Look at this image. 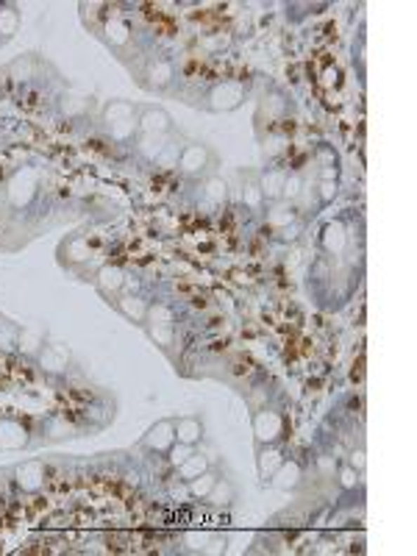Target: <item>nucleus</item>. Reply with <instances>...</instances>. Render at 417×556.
Wrapping results in <instances>:
<instances>
[{
  "mask_svg": "<svg viewBox=\"0 0 417 556\" xmlns=\"http://www.w3.org/2000/svg\"><path fill=\"white\" fill-rule=\"evenodd\" d=\"M137 106H131L128 100H112L106 109H103V123L112 134V140L117 142H126L134 137L137 128Z\"/></svg>",
  "mask_w": 417,
  "mask_h": 556,
  "instance_id": "1",
  "label": "nucleus"
},
{
  "mask_svg": "<svg viewBox=\"0 0 417 556\" xmlns=\"http://www.w3.org/2000/svg\"><path fill=\"white\" fill-rule=\"evenodd\" d=\"M245 100V86L242 81H220L208 92V109L211 111H234Z\"/></svg>",
  "mask_w": 417,
  "mask_h": 556,
  "instance_id": "2",
  "label": "nucleus"
},
{
  "mask_svg": "<svg viewBox=\"0 0 417 556\" xmlns=\"http://www.w3.org/2000/svg\"><path fill=\"white\" fill-rule=\"evenodd\" d=\"M37 181H39L37 178V170H31V167L17 170L11 175V181H8V203L17 206V209L28 206L37 198Z\"/></svg>",
  "mask_w": 417,
  "mask_h": 556,
  "instance_id": "3",
  "label": "nucleus"
},
{
  "mask_svg": "<svg viewBox=\"0 0 417 556\" xmlns=\"http://www.w3.org/2000/svg\"><path fill=\"white\" fill-rule=\"evenodd\" d=\"M284 434V417L276 409H259L253 414V437L256 445H267V442H278Z\"/></svg>",
  "mask_w": 417,
  "mask_h": 556,
  "instance_id": "4",
  "label": "nucleus"
},
{
  "mask_svg": "<svg viewBox=\"0 0 417 556\" xmlns=\"http://www.w3.org/2000/svg\"><path fill=\"white\" fill-rule=\"evenodd\" d=\"M208 161H211V154H208L206 145L201 142H190L181 148V156H178V170L190 178H201L206 172Z\"/></svg>",
  "mask_w": 417,
  "mask_h": 556,
  "instance_id": "5",
  "label": "nucleus"
},
{
  "mask_svg": "<svg viewBox=\"0 0 417 556\" xmlns=\"http://www.w3.org/2000/svg\"><path fill=\"white\" fill-rule=\"evenodd\" d=\"M137 128L139 134H159V137H170L173 131V117L164 109L156 106H145L137 111Z\"/></svg>",
  "mask_w": 417,
  "mask_h": 556,
  "instance_id": "6",
  "label": "nucleus"
},
{
  "mask_svg": "<svg viewBox=\"0 0 417 556\" xmlns=\"http://www.w3.org/2000/svg\"><path fill=\"white\" fill-rule=\"evenodd\" d=\"M173 442H176V426H173V420H159L142 437V445L147 451H153V454H167Z\"/></svg>",
  "mask_w": 417,
  "mask_h": 556,
  "instance_id": "7",
  "label": "nucleus"
},
{
  "mask_svg": "<svg viewBox=\"0 0 417 556\" xmlns=\"http://www.w3.org/2000/svg\"><path fill=\"white\" fill-rule=\"evenodd\" d=\"M320 248L329 253V256H343L348 248V229L343 220H331L323 226L320 231Z\"/></svg>",
  "mask_w": 417,
  "mask_h": 556,
  "instance_id": "8",
  "label": "nucleus"
},
{
  "mask_svg": "<svg viewBox=\"0 0 417 556\" xmlns=\"http://www.w3.org/2000/svg\"><path fill=\"white\" fill-rule=\"evenodd\" d=\"M14 481L22 492H37L45 484V465L42 462H22L14 468Z\"/></svg>",
  "mask_w": 417,
  "mask_h": 556,
  "instance_id": "9",
  "label": "nucleus"
},
{
  "mask_svg": "<svg viewBox=\"0 0 417 556\" xmlns=\"http://www.w3.org/2000/svg\"><path fill=\"white\" fill-rule=\"evenodd\" d=\"M284 462V451L278 442H267V445H259L256 451V470H259V478L267 484L270 476L278 470V465Z\"/></svg>",
  "mask_w": 417,
  "mask_h": 556,
  "instance_id": "10",
  "label": "nucleus"
},
{
  "mask_svg": "<svg viewBox=\"0 0 417 556\" xmlns=\"http://www.w3.org/2000/svg\"><path fill=\"white\" fill-rule=\"evenodd\" d=\"M286 172H289V170L270 167V170H265V172L256 178V181H259V189H262V195H265V203H276V201H281V189H284Z\"/></svg>",
  "mask_w": 417,
  "mask_h": 556,
  "instance_id": "11",
  "label": "nucleus"
},
{
  "mask_svg": "<svg viewBox=\"0 0 417 556\" xmlns=\"http://www.w3.org/2000/svg\"><path fill=\"white\" fill-rule=\"evenodd\" d=\"M300 481H303V468H300V462H295V459H284V462L278 465L276 473L270 476V484L278 487V489H298Z\"/></svg>",
  "mask_w": 417,
  "mask_h": 556,
  "instance_id": "12",
  "label": "nucleus"
},
{
  "mask_svg": "<svg viewBox=\"0 0 417 556\" xmlns=\"http://www.w3.org/2000/svg\"><path fill=\"white\" fill-rule=\"evenodd\" d=\"M292 223H298V212L292 203L286 201H276V203H267V226L273 231H284L289 229Z\"/></svg>",
  "mask_w": 417,
  "mask_h": 556,
  "instance_id": "13",
  "label": "nucleus"
},
{
  "mask_svg": "<svg viewBox=\"0 0 417 556\" xmlns=\"http://www.w3.org/2000/svg\"><path fill=\"white\" fill-rule=\"evenodd\" d=\"M126 287V273L117 267V264H103L98 270V290L103 295H120V290Z\"/></svg>",
  "mask_w": 417,
  "mask_h": 556,
  "instance_id": "14",
  "label": "nucleus"
},
{
  "mask_svg": "<svg viewBox=\"0 0 417 556\" xmlns=\"http://www.w3.org/2000/svg\"><path fill=\"white\" fill-rule=\"evenodd\" d=\"M176 426V442H184V445H198L204 440V423L198 417H181V420H173Z\"/></svg>",
  "mask_w": 417,
  "mask_h": 556,
  "instance_id": "15",
  "label": "nucleus"
},
{
  "mask_svg": "<svg viewBox=\"0 0 417 556\" xmlns=\"http://www.w3.org/2000/svg\"><path fill=\"white\" fill-rule=\"evenodd\" d=\"M39 365H42V370H48V373H65L70 365L67 348H62V345H42Z\"/></svg>",
  "mask_w": 417,
  "mask_h": 556,
  "instance_id": "16",
  "label": "nucleus"
},
{
  "mask_svg": "<svg viewBox=\"0 0 417 556\" xmlns=\"http://www.w3.org/2000/svg\"><path fill=\"white\" fill-rule=\"evenodd\" d=\"M117 309L134 323H145V318H147V301L142 295H134V292L117 295Z\"/></svg>",
  "mask_w": 417,
  "mask_h": 556,
  "instance_id": "17",
  "label": "nucleus"
},
{
  "mask_svg": "<svg viewBox=\"0 0 417 556\" xmlns=\"http://www.w3.org/2000/svg\"><path fill=\"white\" fill-rule=\"evenodd\" d=\"M237 501V489H234V484L228 481V478H217L214 481V487H211V492L206 495V503L211 506H217V509H228L231 503Z\"/></svg>",
  "mask_w": 417,
  "mask_h": 556,
  "instance_id": "18",
  "label": "nucleus"
},
{
  "mask_svg": "<svg viewBox=\"0 0 417 556\" xmlns=\"http://www.w3.org/2000/svg\"><path fill=\"white\" fill-rule=\"evenodd\" d=\"M170 142V137H159V134H139L137 140V154L142 159L153 161L161 156V151H164V145Z\"/></svg>",
  "mask_w": 417,
  "mask_h": 556,
  "instance_id": "19",
  "label": "nucleus"
},
{
  "mask_svg": "<svg viewBox=\"0 0 417 556\" xmlns=\"http://www.w3.org/2000/svg\"><path fill=\"white\" fill-rule=\"evenodd\" d=\"M28 442V431L14 420H0V448H22Z\"/></svg>",
  "mask_w": 417,
  "mask_h": 556,
  "instance_id": "20",
  "label": "nucleus"
},
{
  "mask_svg": "<svg viewBox=\"0 0 417 556\" xmlns=\"http://www.w3.org/2000/svg\"><path fill=\"white\" fill-rule=\"evenodd\" d=\"M145 79H147L145 81L147 89H164L173 81V65L170 62H153V65H147Z\"/></svg>",
  "mask_w": 417,
  "mask_h": 556,
  "instance_id": "21",
  "label": "nucleus"
},
{
  "mask_svg": "<svg viewBox=\"0 0 417 556\" xmlns=\"http://www.w3.org/2000/svg\"><path fill=\"white\" fill-rule=\"evenodd\" d=\"M176 470H178V481H184V484H187V481L198 478L201 473H206V470H208V456H204V454H195V451H192V454H190V456H187V459H184V462H181Z\"/></svg>",
  "mask_w": 417,
  "mask_h": 556,
  "instance_id": "22",
  "label": "nucleus"
},
{
  "mask_svg": "<svg viewBox=\"0 0 417 556\" xmlns=\"http://www.w3.org/2000/svg\"><path fill=\"white\" fill-rule=\"evenodd\" d=\"M225 198H228V187H225V181H223V178H217V175H208L206 184H204V201L211 203V206H223V203H225Z\"/></svg>",
  "mask_w": 417,
  "mask_h": 556,
  "instance_id": "23",
  "label": "nucleus"
},
{
  "mask_svg": "<svg viewBox=\"0 0 417 556\" xmlns=\"http://www.w3.org/2000/svg\"><path fill=\"white\" fill-rule=\"evenodd\" d=\"M103 34H106V42H112V45H126L128 42V34H131V28H128V22L123 20V17H112L109 22H106V28H103Z\"/></svg>",
  "mask_w": 417,
  "mask_h": 556,
  "instance_id": "24",
  "label": "nucleus"
},
{
  "mask_svg": "<svg viewBox=\"0 0 417 556\" xmlns=\"http://www.w3.org/2000/svg\"><path fill=\"white\" fill-rule=\"evenodd\" d=\"M242 203H245V209H251L253 215H259L267 203H265V195H262V189H259V181L256 178H251L248 184H245V189H242Z\"/></svg>",
  "mask_w": 417,
  "mask_h": 556,
  "instance_id": "25",
  "label": "nucleus"
},
{
  "mask_svg": "<svg viewBox=\"0 0 417 556\" xmlns=\"http://www.w3.org/2000/svg\"><path fill=\"white\" fill-rule=\"evenodd\" d=\"M217 478H220V473L206 470V473H201L198 478L187 481V492H190L192 498H201V501H206V495L211 492V487H214V481H217Z\"/></svg>",
  "mask_w": 417,
  "mask_h": 556,
  "instance_id": "26",
  "label": "nucleus"
},
{
  "mask_svg": "<svg viewBox=\"0 0 417 556\" xmlns=\"http://www.w3.org/2000/svg\"><path fill=\"white\" fill-rule=\"evenodd\" d=\"M303 187H306V178H303L300 172H286V181H284V189H281V201L295 203V201L300 198Z\"/></svg>",
  "mask_w": 417,
  "mask_h": 556,
  "instance_id": "27",
  "label": "nucleus"
},
{
  "mask_svg": "<svg viewBox=\"0 0 417 556\" xmlns=\"http://www.w3.org/2000/svg\"><path fill=\"white\" fill-rule=\"evenodd\" d=\"M286 109H289V103H286V97H284L281 92H273V95H267V97L262 100V114H267V120L284 117Z\"/></svg>",
  "mask_w": 417,
  "mask_h": 556,
  "instance_id": "28",
  "label": "nucleus"
},
{
  "mask_svg": "<svg viewBox=\"0 0 417 556\" xmlns=\"http://www.w3.org/2000/svg\"><path fill=\"white\" fill-rule=\"evenodd\" d=\"M17 25H20V14L14 8H0V36L8 39L17 34Z\"/></svg>",
  "mask_w": 417,
  "mask_h": 556,
  "instance_id": "29",
  "label": "nucleus"
},
{
  "mask_svg": "<svg viewBox=\"0 0 417 556\" xmlns=\"http://www.w3.org/2000/svg\"><path fill=\"white\" fill-rule=\"evenodd\" d=\"M17 342H20V328L6 323V320H0V348L3 351H14Z\"/></svg>",
  "mask_w": 417,
  "mask_h": 556,
  "instance_id": "30",
  "label": "nucleus"
},
{
  "mask_svg": "<svg viewBox=\"0 0 417 556\" xmlns=\"http://www.w3.org/2000/svg\"><path fill=\"white\" fill-rule=\"evenodd\" d=\"M251 543H253V534H242V531H237V534L225 537V554H245Z\"/></svg>",
  "mask_w": 417,
  "mask_h": 556,
  "instance_id": "31",
  "label": "nucleus"
},
{
  "mask_svg": "<svg viewBox=\"0 0 417 556\" xmlns=\"http://www.w3.org/2000/svg\"><path fill=\"white\" fill-rule=\"evenodd\" d=\"M181 148H184V145H178L176 140H170V142L164 145L161 156L156 159V164H159V167H178V156H181Z\"/></svg>",
  "mask_w": 417,
  "mask_h": 556,
  "instance_id": "32",
  "label": "nucleus"
},
{
  "mask_svg": "<svg viewBox=\"0 0 417 556\" xmlns=\"http://www.w3.org/2000/svg\"><path fill=\"white\" fill-rule=\"evenodd\" d=\"M145 325H147V334L159 345H170L173 342V325H167V323H145Z\"/></svg>",
  "mask_w": 417,
  "mask_h": 556,
  "instance_id": "33",
  "label": "nucleus"
},
{
  "mask_svg": "<svg viewBox=\"0 0 417 556\" xmlns=\"http://www.w3.org/2000/svg\"><path fill=\"white\" fill-rule=\"evenodd\" d=\"M317 201H320V206H329L334 198H337V192H340V184L337 181H317Z\"/></svg>",
  "mask_w": 417,
  "mask_h": 556,
  "instance_id": "34",
  "label": "nucleus"
},
{
  "mask_svg": "<svg viewBox=\"0 0 417 556\" xmlns=\"http://www.w3.org/2000/svg\"><path fill=\"white\" fill-rule=\"evenodd\" d=\"M286 145H289V137H286V134H267V140H265V154L273 159V156H278V154L286 151Z\"/></svg>",
  "mask_w": 417,
  "mask_h": 556,
  "instance_id": "35",
  "label": "nucleus"
},
{
  "mask_svg": "<svg viewBox=\"0 0 417 556\" xmlns=\"http://www.w3.org/2000/svg\"><path fill=\"white\" fill-rule=\"evenodd\" d=\"M315 159H317V167H320V170H340V167H337V154H334V148H329V145H320V148L315 151Z\"/></svg>",
  "mask_w": 417,
  "mask_h": 556,
  "instance_id": "36",
  "label": "nucleus"
},
{
  "mask_svg": "<svg viewBox=\"0 0 417 556\" xmlns=\"http://www.w3.org/2000/svg\"><path fill=\"white\" fill-rule=\"evenodd\" d=\"M65 253H70L67 259L70 262H84L86 256H89V248H86V239L84 237H75L67 242V248H65Z\"/></svg>",
  "mask_w": 417,
  "mask_h": 556,
  "instance_id": "37",
  "label": "nucleus"
},
{
  "mask_svg": "<svg viewBox=\"0 0 417 556\" xmlns=\"http://www.w3.org/2000/svg\"><path fill=\"white\" fill-rule=\"evenodd\" d=\"M192 451H195L192 445H184V442H173V445H170V451H167L164 456L170 459V465H173V468H178V465H181V462H184V459H187V456H190Z\"/></svg>",
  "mask_w": 417,
  "mask_h": 556,
  "instance_id": "38",
  "label": "nucleus"
},
{
  "mask_svg": "<svg viewBox=\"0 0 417 556\" xmlns=\"http://www.w3.org/2000/svg\"><path fill=\"white\" fill-rule=\"evenodd\" d=\"M337 476H340V484H343V489H353L356 484H359V476L362 473H356L350 465H337Z\"/></svg>",
  "mask_w": 417,
  "mask_h": 556,
  "instance_id": "39",
  "label": "nucleus"
},
{
  "mask_svg": "<svg viewBox=\"0 0 417 556\" xmlns=\"http://www.w3.org/2000/svg\"><path fill=\"white\" fill-rule=\"evenodd\" d=\"M348 465L356 470V473H364V468H367V459H364V448H353L350 451V456H348Z\"/></svg>",
  "mask_w": 417,
  "mask_h": 556,
  "instance_id": "40",
  "label": "nucleus"
},
{
  "mask_svg": "<svg viewBox=\"0 0 417 556\" xmlns=\"http://www.w3.org/2000/svg\"><path fill=\"white\" fill-rule=\"evenodd\" d=\"M195 551H201L204 554V548L208 545V540H211V534H201V531H187V537H184Z\"/></svg>",
  "mask_w": 417,
  "mask_h": 556,
  "instance_id": "41",
  "label": "nucleus"
},
{
  "mask_svg": "<svg viewBox=\"0 0 417 556\" xmlns=\"http://www.w3.org/2000/svg\"><path fill=\"white\" fill-rule=\"evenodd\" d=\"M317 468H320V473H323V476H334V470H337V459H334V456H320V459H317Z\"/></svg>",
  "mask_w": 417,
  "mask_h": 556,
  "instance_id": "42",
  "label": "nucleus"
},
{
  "mask_svg": "<svg viewBox=\"0 0 417 556\" xmlns=\"http://www.w3.org/2000/svg\"><path fill=\"white\" fill-rule=\"evenodd\" d=\"M323 83H326V86L337 83V70H334V67H329V70H326V76H323Z\"/></svg>",
  "mask_w": 417,
  "mask_h": 556,
  "instance_id": "43",
  "label": "nucleus"
}]
</instances>
